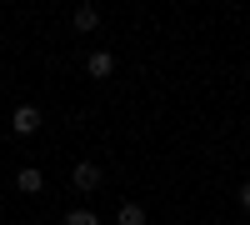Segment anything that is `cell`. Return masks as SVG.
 I'll return each mask as SVG.
<instances>
[{"label":"cell","instance_id":"obj_3","mask_svg":"<svg viewBox=\"0 0 250 225\" xmlns=\"http://www.w3.org/2000/svg\"><path fill=\"white\" fill-rule=\"evenodd\" d=\"M110 70H115V55H110V50H90V55H85V75H90V80H105Z\"/></svg>","mask_w":250,"mask_h":225},{"label":"cell","instance_id":"obj_9","mask_svg":"<svg viewBox=\"0 0 250 225\" xmlns=\"http://www.w3.org/2000/svg\"><path fill=\"white\" fill-rule=\"evenodd\" d=\"M0 205H5V195H0Z\"/></svg>","mask_w":250,"mask_h":225},{"label":"cell","instance_id":"obj_5","mask_svg":"<svg viewBox=\"0 0 250 225\" xmlns=\"http://www.w3.org/2000/svg\"><path fill=\"white\" fill-rule=\"evenodd\" d=\"M15 185H20V190H25V195H35V190H45V175H40L35 165H25V170H20V175H15Z\"/></svg>","mask_w":250,"mask_h":225},{"label":"cell","instance_id":"obj_6","mask_svg":"<svg viewBox=\"0 0 250 225\" xmlns=\"http://www.w3.org/2000/svg\"><path fill=\"white\" fill-rule=\"evenodd\" d=\"M115 220H120V225H145V205H135V200H125V205L115 210Z\"/></svg>","mask_w":250,"mask_h":225},{"label":"cell","instance_id":"obj_7","mask_svg":"<svg viewBox=\"0 0 250 225\" xmlns=\"http://www.w3.org/2000/svg\"><path fill=\"white\" fill-rule=\"evenodd\" d=\"M65 225H100V215H95V210H85V205H75V210L65 215Z\"/></svg>","mask_w":250,"mask_h":225},{"label":"cell","instance_id":"obj_8","mask_svg":"<svg viewBox=\"0 0 250 225\" xmlns=\"http://www.w3.org/2000/svg\"><path fill=\"white\" fill-rule=\"evenodd\" d=\"M240 210L250 215V180H245V185H240Z\"/></svg>","mask_w":250,"mask_h":225},{"label":"cell","instance_id":"obj_2","mask_svg":"<svg viewBox=\"0 0 250 225\" xmlns=\"http://www.w3.org/2000/svg\"><path fill=\"white\" fill-rule=\"evenodd\" d=\"M70 180H75V190H85V195H90V190L100 185V180H105V170H100L95 160H80V165L70 170Z\"/></svg>","mask_w":250,"mask_h":225},{"label":"cell","instance_id":"obj_4","mask_svg":"<svg viewBox=\"0 0 250 225\" xmlns=\"http://www.w3.org/2000/svg\"><path fill=\"white\" fill-rule=\"evenodd\" d=\"M70 20H75V30H80V35H90V30L100 25V10H95V5H75Z\"/></svg>","mask_w":250,"mask_h":225},{"label":"cell","instance_id":"obj_1","mask_svg":"<svg viewBox=\"0 0 250 225\" xmlns=\"http://www.w3.org/2000/svg\"><path fill=\"white\" fill-rule=\"evenodd\" d=\"M40 125H45L40 105H15V110H10V130H15V135H35Z\"/></svg>","mask_w":250,"mask_h":225}]
</instances>
